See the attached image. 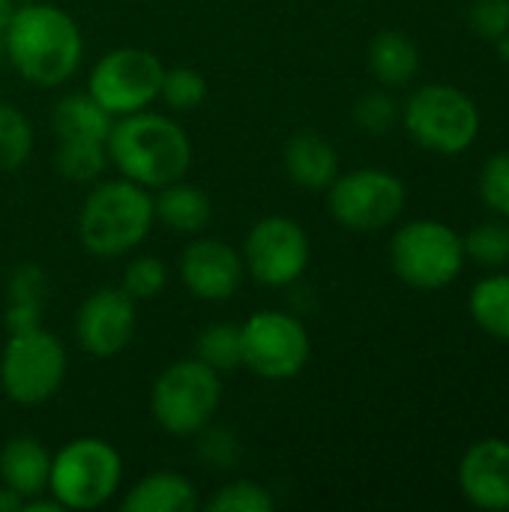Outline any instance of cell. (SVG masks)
Here are the masks:
<instances>
[{
    "label": "cell",
    "instance_id": "9a60e30c",
    "mask_svg": "<svg viewBox=\"0 0 509 512\" xmlns=\"http://www.w3.org/2000/svg\"><path fill=\"white\" fill-rule=\"evenodd\" d=\"M459 489L477 510H509V441L483 438L459 462Z\"/></svg>",
    "mask_w": 509,
    "mask_h": 512
},
{
    "label": "cell",
    "instance_id": "ffe728a7",
    "mask_svg": "<svg viewBox=\"0 0 509 512\" xmlns=\"http://www.w3.org/2000/svg\"><path fill=\"white\" fill-rule=\"evenodd\" d=\"M366 63L378 84H384L387 90H396V87H408L420 75L423 60L411 36H405L402 30H381L369 42Z\"/></svg>",
    "mask_w": 509,
    "mask_h": 512
},
{
    "label": "cell",
    "instance_id": "d590c367",
    "mask_svg": "<svg viewBox=\"0 0 509 512\" xmlns=\"http://www.w3.org/2000/svg\"><path fill=\"white\" fill-rule=\"evenodd\" d=\"M24 510V498L15 492V489H9V486H3L0 483V512H21Z\"/></svg>",
    "mask_w": 509,
    "mask_h": 512
},
{
    "label": "cell",
    "instance_id": "484cf974",
    "mask_svg": "<svg viewBox=\"0 0 509 512\" xmlns=\"http://www.w3.org/2000/svg\"><path fill=\"white\" fill-rule=\"evenodd\" d=\"M465 258L477 261L480 267L501 270L509 264V222L507 219H489L474 225L465 237Z\"/></svg>",
    "mask_w": 509,
    "mask_h": 512
},
{
    "label": "cell",
    "instance_id": "f35d334b",
    "mask_svg": "<svg viewBox=\"0 0 509 512\" xmlns=\"http://www.w3.org/2000/svg\"><path fill=\"white\" fill-rule=\"evenodd\" d=\"M15 3H18V6H21V3H36V0H15Z\"/></svg>",
    "mask_w": 509,
    "mask_h": 512
},
{
    "label": "cell",
    "instance_id": "7a4b0ae2",
    "mask_svg": "<svg viewBox=\"0 0 509 512\" xmlns=\"http://www.w3.org/2000/svg\"><path fill=\"white\" fill-rule=\"evenodd\" d=\"M105 147L111 168L150 192L183 180L195 159L186 129L174 117L150 108L117 117Z\"/></svg>",
    "mask_w": 509,
    "mask_h": 512
},
{
    "label": "cell",
    "instance_id": "cb8c5ba5",
    "mask_svg": "<svg viewBox=\"0 0 509 512\" xmlns=\"http://www.w3.org/2000/svg\"><path fill=\"white\" fill-rule=\"evenodd\" d=\"M204 366L219 375H228L243 366V345L237 324H210L195 339V354Z\"/></svg>",
    "mask_w": 509,
    "mask_h": 512
},
{
    "label": "cell",
    "instance_id": "e575fe53",
    "mask_svg": "<svg viewBox=\"0 0 509 512\" xmlns=\"http://www.w3.org/2000/svg\"><path fill=\"white\" fill-rule=\"evenodd\" d=\"M3 324H6V333H24V330L42 327V306L39 303H6Z\"/></svg>",
    "mask_w": 509,
    "mask_h": 512
},
{
    "label": "cell",
    "instance_id": "83f0119b",
    "mask_svg": "<svg viewBox=\"0 0 509 512\" xmlns=\"http://www.w3.org/2000/svg\"><path fill=\"white\" fill-rule=\"evenodd\" d=\"M207 512H270L276 510V498L273 492L249 477L231 480L225 486H219L210 501L204 504Z\"/></svg>",
    "mask_w": 509,
    "mask_h": 512
},
{
    "label": "cell",
    "instance_id": "4316f807",
    "mask_svg": "<svg viewBox=\"0 0 509 512\" xmlns=\"http://www.w3.org/2000/svg\"><path fill=\"white\" fill-rule=\"evenodd\" d=\"M207 99V78L192 66H165L159 84V102L174 114H186L201 108Z\"/></svg>",
    "mask_w": 509,
    "mask_h": 512
},
{
    "label": "cell",
    "instance_id": "4dcf8cb0",
    "mask_svg": "<svg viewBox=\"0 0 509 512\" xmlns=\"http://www.w3.org/2000/svg\"><path fill=\"white\" fill-rule=\"evenodd\" d=\"M402 117L399 102L390 90H369L354 105V123L369 135H387Z\"/></svg>",
    "mask_w": 509,
    "mask_h": 512
},
{
    "label": "cell",
    "instance_id": "603a6c76",
    "mask_svg": "<svg viewBox=\"0 0 509 512\" xmlns=\"http://www.w3.org/2000/svg\"><path fill=\"white\" fill-rule=\"evenodd\" d=\"M108 165L111 162H108L105 141H87V138H63V141H57L54 168L66 183L93 186L96 180H102Z\"/></svg>",
    "mask_w": 509,
    "mask_h": 512
},
{
    "label": "cell",
    "instance_id": "f546056e",
    "mask_svg": "<svg viewBox=\"0 0 509 512\" xmlns=\"http://www.w3.org/2000/svg\"><path fill=\"white\" fill-rule=\"evenodd\" d=\"M195 453L207 471H231L240 459V438L225 426H204L195 435Z\"/></svg>",
    "mask_w": 509,
    "mask_h": 512
},
{
    "label": "cell",
    "instance_id": "8d00e7d4",
    "mask_svg": "<svg viewBox=\"0 0 509 512\" xmlns=\"http://www.w3.org/2000/svg\"><path fill=\"white\" fill-rule=\"evenodd\" d=\"M15 9H18L15 0H0V36L6 33V27H9V21H12V15H15Z\"/></svg>",
    "mask_w": 509,
    "mask_h": 512
},
{
    "label": "cell",
    "instance_id": "1f68e13d",
    "mask_svg": "<svg viewBox=\"0 0 509 512\" xmlns=\"http://www.w3.org/2000/svg\"><path fill=\"white\" fill-rule=\"evenodd\" d=\"M480 198L495 216L509 219V150H501L483 162Z\"/></svg>",
    "mask_w": 509,
    "mask_h": 512
},
{
    "label": "cell",
    "instance_id": "7402d4cb",
    "mask_svg": "<svg viewBox=\"0 0 509 512\" xmlns=\"http://www.w3.org/2000/svg\"><path fill=\"white\" fill-rule=\"evenodd\" d=\"M468 312L492 339L509 342V273H492L471 288Z\"/></svg>",
    "mask_w": 509,
    "mask_h": 512
},
{
    "label": "cell",
    "instance_id": "4fadbf2b",
    "mask_svg": "<svg viewBox=\"0 0 509 512\" xmlns=\"http://www.w3.org/2000/svg\"><path fill=\"white\" fill-rule=\"evenodd\" d=\"M138 327V303L120 288L105 285L84 297L75 315V342L87 357L108 360L129 348Z\"/></svg>",
    "mask_w": 509,
    "mask_h": 512
},
{
    "label": "cell",
    "instance_id": "5bb4252c",
    "mask_svg": "<svg viewBox=\"0 0 509 512\" xmlns=\"http://www.w3.org/2000/svg\"><path fill=\"white\" fill-rule=\"evenodd\" d=\"M180 282L183 288L204 303H225L231 300L246 276L243 255L228 240L216 237H195L180 255Z\"/></svg>",
    "mask_w": 509,
    "mask_h": 512
},
{
    "label": "cell",
    "instance_id": "2e32d148",
    "mask_svg": "<svg viewBox=\"0 0 509 512\" xmlns=\"http://www.w3.org/2000/svg\"><path fill=\"white\" fill-rule=\"evenodd\" d=\"M282 168L288 180L306 192H327L342 171L336 147L312 129H303L285 141Z\"/></svg>",
    "mask_w": 509,
    "mask_h": 512
},
{
    "label": "cell",
    "instance_id": "d4e9b609",
    "mask_svg": "<svg viewBox=\"0 0 509 512\" xmlns=\"http://www.w3.org/2000/svg\"><path fill=\"white\" fill-rule=\"evenodd\" d=\"M33 144L36 132L30 117L15 105L0 102V171H18L30 159Z\"/></svg>",
    "mask_w": 509,
    "mask_h": 512
},
{
    "label": "cell",
    "instance_id": "7c38bea8",
    "mask_svg": "<svg viewBox=\"0 0 509 512\" xmlns=\"http://www.w3.org/2000/svg\"><path fill=\"white\" fill-rule=\"evenodd\" d=\"M243 267L264 288H291L303 279L312 261V240L306 228L282 213L258 219L243 243Z\"/></svg>",
    "mask_w": 509,
    "mask_h": 512
},
{
    "label": "cell",
    "instance_id": "e0dca14e",
    "mask_svg": "<svg viewBox=\"0 0 509 512\" xmlns=\"http://www.w3.org/2000/svg\"><path fill=\"white\" fill-rule=\"evenodd\" d=\"M51 450L33 435H15L0 447V483L15 489L21 498L48 492Z\"/></svg>",
    "mask_w": 509,
    "mask_h": 512
},
{
    "label": "cell",
    "instance_id": "5b68a950",
    "mask_svg": "<svg viewBox=\"0 0 509 512\" xmlns=\"http://www.w3.org/2000/svg\"><path fill=\"white\" fill-rule=\"evenodd\" d=\"M222 408V375L198 357H186L159 372L150 390V414L165 435L195 438Z\"/></svg>",
    "mask_w": 509,
    "mask_h": 512
},
{
    "label": "cell",
    "instance_id": "52a82bcc",
    "mask_svg": "<svg viewBox=\"0 0 509 512\" xmlns=\"http://www.w3.org/2000/svg\"><path fill=\"white\" fill-rule=\"evenodd\" d=\"M66 369V348L45 327L9 333L0 351V390L9 402L21 408H36L60 393Z\"/></svg>",
    "mask_w": 509,
    "mask_h": 512
},
{
    "label": "cell",
    "instance_id": "3957f363",
    "mask_svg": "<svg viewBox=\"0 0 509 512\" xmlns=\"http://www.w3.org/2000/svg\"><path fill=\"white\" fill-rule=\"evenodd\" d=\"M153 225V192L126 177H114L90 186L78 210L75 231L87 255L114 261L141 249Z\"/></svg>",
    "mask_w": 509,
    "mask_h": 512
},
{
    "label": "cell",
    "instance_id": "ba28073f",
    "mask_svg": "<svg viewBox=\"0 0 509 512\" xmlns=\"http://www.w3.org/2000/svg\"><path fill=\"white\" fill-rule=\"evenodd\" d=\"M390 267L405 285L417 291H438L462 276L465 243L447 222L414 219L393 234Z\"/></svg>",
    "mask_w": 509,
    "mask_h": 512
},
{
    "label": "cell",
    "instance_id": "f1b7e54d",
    "mask_svg": "<svg viewBox=\"0 0 509 512\" xmlns=\"http://www.w3.org/2000/svg\"><path fill=\"white\" fill-rule=\"evenodd\" d=\"M165 285H168V267H165V261L156 258V255H135V258L126 264L123 282H120V288H123L135 303L159 297V294L165 291Z\"/></svg>",
    "mask_w": 509,
    "mask_h": 512
},
{
    "label": "cell",
    "instance_id": "d6986e66",
    "mask_svg": "<svg viewBox=\"0 0 509 512\" xmlns=\"http://www.w3.org/2000/svg\"><path fill=\"white\" fill-rule=\"evenodd\" d=\"M198 489L177 471H153L141 477L120 501L123 512H192L198 510Z\"/></svg>",
    "mask_w": 509,
    "mask_h": 512
},
{
    "label": "cell",
    "instance_id": "d6a6232c",
    "mask_svg": "<svg viewBox=\"0 0 509 512\" xmlns=\"http://www.w3.org/2000/svg\"><path fill=\"white\" fill-rule=\"evenodd\" d=\"M45 294H48V273L33 264V261H24L18 264L12 273H9V282H6V303H45Z\"/></svg>",
    "mask_w": 509,
    "mask_h": 512
},
{
    "label": "cell",
    "instance_id": "ac0fdd59",
    "mask_svg": "<svg viewBox=\"0 0 509 512\" xmlns=\"http://www.w3.org/2000/svg\"><path fill=\"white\" fill-rule=\"evenodd\" d=\"M153 216L174 234L198 237L213 222V198L186 180H174L153 192Z\"/></svg>",
    "mask_w": 509,
    "mask_h": 512
},
{
    "label": "cell",
    "instance_id": "8fae6325",
    "mask_svg": "<svg viewBox=\"0 0 509 512\" xmlns=\"http://www.w3.org/2000/svg\"><path fill=\"white\" fill-rule=\"evenodd\" d=\"M162 60L138 45H120L105 51L90 75H87V93L117 120L126 114L147 111L153 102H159V84H162Z\"/></svg>",
    "mask_w": 509,
    "mask_h": 512
},
{
    "label": "cell",
    "instance_id": "277c9868",
    "mask_svg": "<svg viewBox=\"0 0 509 512\" xmlns=\"http://www.w3.org/2000/svg\"><path fill=\"white\" fill-rule=\"evenodd\" d=\"M123 486V456L105 438H75L51 456L48 495L63 510L105 507Z\"/></svg>",
    "mask_w": 509,
    "mask_h": 512
},
{
    "label": "cell",
    "instance_id": "9c48e42d",
    "mask_svg": "<svg viewBox=\"0 0 509 512\" xmlns=\"http://www.w3.org/2000/svg\"><path fill=\"white\" fill-rule=\"evenodd\" d=\"M240 345L243 369L261 381H291L312 357L306 324L285 309L252 312L240 324Z\"/></svg>",
    "mask_w": 509,
    "mask_h": 512
},
{
    "label": "cell",
    "instance_id": "836d02e7",
    "mask_svg": "<svg viewBox=\"0 0 509 512\" xmlns=\"http://www.w3.org/2000/svg\"><path fill=\"white\" fill-rule=\"evenodd\" d=\"M471 27L489 39L498 42L509 33V0H474L471 6Z\"/></svg>",
    "mask_w": 509,
    "mask_h": 512
},
{
    "label": "cell",
    "instance_id": "44dd1931",
    "mask_svg": "<svg viewBox=\"0 0 509 512\" xmlns=\"http://www.w3.org/2000/svg\"><path fill=\"white\" fill-rule=\"evenodd\" d=\"M111 126H114V117L87 90H72L60 96L51 108V129L57 141L63 138L108 141Z\"/></svg>",
    "mask_w": 509,
    "mask_h": 512
},
{
    "label": "cell",
    "instance_id": "74e56055",
    "mask_svg": "<svg viewBox=\"0 0 509 512\" xmlns=\"http://www.w3.org/2000/svg\"><path fill=\"white\" fill-rule=\"evenodd\" d=\"M495 45H498V54H501V57H504V60L509 63V33H507V36H501V39H498Z\"/></svg>",
    "mask_w": 509,
    "mask_h": 512
},
{
    "label": "cell",
    "instance_id": "30bf717a",
    "mask_svg": "<svg viewBox=\"0 0 509 512\" xmlns=\"http://www.w3.org/2000/svg\"><path fill=\"white\" fill-rule=\"evenodd\" d=\"M405 183L387 168L339 171L327 189V210L336 225L354 234H375L393 225L405 210Z\"/></svg>",
    "mask_w": 509,
    "mask_h": 512
},
{
    "label": "cell",
    "instance_id": "8992f818",
    "mask_svg": "<svg viewBox=\"0 0 509 512\" xmlns=\"http://www.w3.org/2000/svg\"><path fill=\"white\" fill-rule=\"evenodd\" d=\"M402 123L417 147L438 156H459L480 135V108L453 84H423L402 105Z\"/></svg>",
    "mask_w": 509,
    "mask_h": 512
},
{
    "label": "cell",
    "instance_id": "6da1fadb",
    "mask_svg": "<svg viewBox=\"0 0 509 512\" xmlns=\"http://www.w3.org/2000/svg\"><path fill=\"white\" fill-rule=\"evenodd\" d=\"M3 51L9 66L33 87L66 84L84 60V33L57 3H21L6 27Z\"/></svg>",
    "mask_w": 509,
    "mask_h": 512
}]
</instances>
